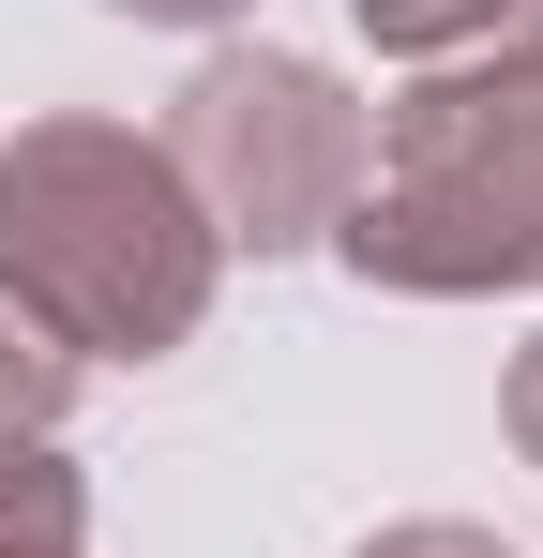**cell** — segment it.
<instances>
[{
	"mask_svg": "<svg viewBox=\"0 0 543 558\" xmlns=\"http://www.w3.org/2000/svg\"><path fill=\"white\" fill-rule=\"evenodd\" d=\"M212 211L181 167L121 121H31L0 151V302L31 332H61L76 363H167L212 317Z\"/></svg>",
	"mask_w": 543,
	"mask_h": 558,
	"instance_id": "obj_1",
	"label": "cell"
},
{
	"mask_svg": "<svg viewBox=\"0 0 543 558\" xmlns=\"http://www.w3.org/2000/svg\"><path fill=\"white\" fill-rule=\"evenodd\" d=\"M333 242H348L362 287H423V302L543 287V61L529 46L438 61L423 92L377 121L362 196H348Z\"/></svg>",
	"mask_w": 543,
	"mask_h": 558,
	"instance_id": "obj_2",
	"label": "cell"
},
{
	"mask_svg": "<svg viewBox=\"0 0 543 558\" xmlns=\"http://www.w3.org/2000/svg\"><path fill=\"white\" fill-rule=\"evenodd\" d=\"M181 167V196L212 211V242H333L362 196V151H377V121H362L317 61H287V46H227V61H196L167 106V136H152Z\"/></svg>",
	"mask_w": 543,
	"mask_h": 558,
	"instance_id": "obj_3",
	"label": "cell"
},
{
	"mask_svg": "<svg viewBox=\"0 0 543 558\" xmlns=\"http://www.w3.org/2000/svg\"><path fill=\"white\" fill-rule=\"evenodd\" d=\"M76 529H90L76 468L46 438H0V558H76Z\"/></svg>",
	"mask_w": 543,
	"mask_h": 558,
	"instance_id": "obj_4",
	"label": "cell"
},
{
	"mask_svg": "<svg viewBox=\"0 0 543 558\" xmlns=\"http://www.w3.org/2000/svg\"><path fill=\"white\" fill-rule=\"evenodd\" d=\"M61 392H76V348H61V332H31V317L0 302V438H46V423H61Z\"/></svg>",
	"mask_w": 543,
	"mask_h": 558,
	"instance_id": "obj_5",
	"label": "cell"
},
{
	"mask_svg": "<svg viewBox=\"0 0 543 558\" xmlns=\"http://www.w3.org/2000/svg\"><path fill=\"white\" fill-rule=\"evenodd\" d=\"M348 15L377 31V46H393V61H452V46H483L514 0H348Z\"/></svg>",
	"mask_w": 543,
	"mask_h": 558,
	"instance_id": "obj_6",
	"label": "cell"
},
{
	"mask_svg": "<svg viewBox=\"0 0 543 558\" xmlns=\"http://www.w3.org/2000/svg\"><path fill=\"white\" fill-rule=\"evenodd\" d=\"M362 558H514V544H483V529H452V513H423V529H377Z\"/></svg>",
	"mask_w": 543,
	"mask_h": 558,
	"instance_id": "obj_7",
	"label": "cell"
},
{
	"mask_svg": "<svg viewBox=\"0 0 543 558\" xmlns=\"http://www.w3.org/2000/svg\"><path fill=\"white\" fill-rule=\"evenodd\" d=\"M498 423H514V453L543 468V332H529V348H514V392H498Z\"/></svg>",
	"mask_w": 543,
	"mask_h": 558,
	"instance_id": "obj_8",
	"label": "cell"
},
{
	"mask_svg": "<svg viewBox=\"0 0 543 558\" xmlns=\"http://www.w3.org/2000/svg\"><path fill=\"white\" fill-rule=\"evenodd\" d=\"M121 15H167V31H212V15H242V0H121Z\"/></svg>",
	"mask_w": 543,
	"mask_h": 558,
	"instance_id": "obj_9",
	"label": "cell"
},
{
	"mask_svg": "<svg viewBox=\"0 0 543 558\" xmlns=\"http://www.w3.org/2000/svg\"><path fill=\"white\" fill-rule=\"evenodd\" d=\"M514 46H529V61H543V0H514Z\"/></svg>",
	"mask_w": 543,
	"mask_h": 558,
	"instance_id": "obj_10",
	"label": "cell"
}]
</instances>
